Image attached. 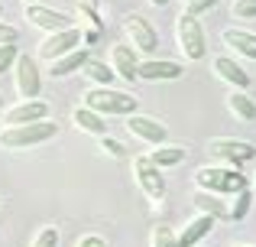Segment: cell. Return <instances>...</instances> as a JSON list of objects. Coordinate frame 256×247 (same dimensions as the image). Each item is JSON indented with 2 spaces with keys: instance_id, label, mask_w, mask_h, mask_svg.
<instances>
[{
  "instance_id": "cell-3",
  "label": "cell",
  "mask_w": 256,
  "mask_h": 247,
  "mask_svg": "<svg viewBox=\"0 0 256 247\" xmlns=\"http://www.w3.org/2000/svg\"><path fill=\"white\" fill-rule=\"evenodd\" d=\"M175 46L185 56V62H204L208 59V36H204V26L198 23V17L178 13V20H175Z\"/></svg>"
},
{
  "instance_id": "cell-31",
  "label": "cell",
  "mask_w": 256,
  "mask_h": 247,
  "mask_svg": "<svg viewBox=\"0 0 256 247\" xmlns=\"http://www.w3.org/2000/svg\"><path fill=\"white\" fill-rule=\"evenodd\" d=\"M220 0H185V10L182 13H188V17H201V13H208V10H214Z\"/></svg>"
},
{
  "instance_id": "cell-23",
  "label": "cell",
  "mask_w": 256,
  "mask_h": 247,
  "mask_svg": "<svg viewBox=\"0 0 256 247\" xmlns=\"http://www.w3.org/2000/svg\"><path fill=\"white\" fill-rule=\"evenodd\" d=\"M75 20H78V30H84L88 39L100 36V17L94 10V4H75Z\"/></svg>"
},
{
  "instance_id": "cell-28",
  "label": "cell",
  "mask_w": 256,
  "mask_h": 247,
  "mask_svg": "<svg viewBox=\"0 0 256 247\" xmlns=\"http://www.w3.org/2000/svg\"><path fill=\"white\" fill-rule=\"evenodd\" d=\"M58 241H62V237H58V228H39L36 231V237H32L30 241V247H58Z\"/></svg>"
},
{
  "instance_id": "cell-17",
  "label": "cell",
  "mask_w": 256,
  "mask_h": 247,
  "mask_svg": "<svg viewBox=\"0 0 256 247\" xmlns=\"http://www.w3.org/2000/svg\"><path fill=\"white\" fill-rule=\"evenodd\" d=\"M136 65H140V59H136V52H133L126 43H117L110 49V69H114V75H117V78L133 82V78H136Z\"/></svg>"
},
{
  "instance_id": "cell-29",
  "label": "cell",
  "mask_w": 256,
  "mask_h": 247,
  "mask_svg": "<svg viewBox=\"0 0 256 247\" xmlns=\"http://www.w3.org/2000/svg\"><path fill=\"white\" fill-rule=\"evenodd\" d=\"M230 17L234 20H256V0H234Z\"/></svg>"
},
{
  "instance_id": "cell-39",
  "label": "cell",
  "mask_w": 256,
  "mask_h": 247,
  "mask_svg": "<svg viewBox=\"0 0 256 247\" xmlns=\"http://www.w3.org/2000/svg\"><path fill=\"white\" fill-rule=\"evenodd\" d=\"M23 4H36V0H23Z\"/></svg>"
},
{
  "instance_id": "cell-20",
  "label": "cell",
  "mask_w": 256,
  "mask_h": 247,
  "mask_svg": "<svg viewBox=\"0 0 256 247\" xmlns=\"http://www.w3.org/2000/svg\"><path fill=\"white\" fill-rule=\"evenodd\" d=\"M72 124H75L82 133H91L94 140H98V137H104V133H107V117H100L98 111L84 108V104H82V108H75V111H72Z\"/></svg>"
},
{
  "instance_id": "cell-5",
  "label": "cell",
  "mask_w": 256,
  "mask_h": 247,
  "mask_svg": "<svg viewBox=\"0 0 256 247\" xmlns=\"http://www.w3.org/2000/svg\"><path fill=\"white\" fill-rule=\"evenodd\" d=\"M133 182L140 185V192H143L156 208L166 202V176H162L159 166L150 163V156H133Z\"/></svg>"
},
{
  "instance_id": "cell-25",
  "label": "cell",
  "mask_w": 256,
  "mask_h": 247,
  "mask_svg": "<svg viewBox=\"0 0 256 247\" xmlns=\"http://www.w3.org/2000/svg\"><path fill=\"white\" fill-rule=\"evenodd\" d=\"M250 205H253L250 189L234 192V202L227 205V215H230V221H244V218H246V211H250Z\"/></svg>"
},
{
  "instance_id": "cell-12",
  "label": "cell",
  "mask_w": 256,
  "mask_h": 247,
  "mask_svg": "<svg viewBox=\"0 0 256 247\" xmlns=\"http://www.w3.org/2000/svg\"><path fill=\"white\" fill-rule=\"evenodd\" d=\"M182 72H185V65L182 62H172V59H143V62L136 65V78L140 82H175V78H182Z\"/></svg>"
},
{
  "instance_id": "cell-16",
  "label": "cell",
  "mask_w": 256,
  "mask_h": 247,
  "mask_svg": "<svg viewBox=\"0 0 256 247\" xmlns=\"http://www.w3.org/2000/svg\"><path fill=\"white\" fill-rule=\"evenodd\" d=\"M220 43L240 59H256V33H246V30H220Z\"/></svg>"
},
{
  "instance_id": "cell-27",
  "label": "cell",
  "mask_w": 256,
  "mask_h": 247,
  "mask_svg": "<svg viewBox=\"0 0 256 247\" xmlns=\"http://www.w3.org/2000/svg\"><path fill=\"white\" fill-rule=\"evenodd\" d=\"M98 146H100V153H104V156H110V159H124L126 156V146L120 143V140H114V137H98Z\"/></svg>"
},
{
  "instance_id": "cell-8",
  "label": "cell",
  "mask_w": 256,
  "mask_h": 247,
  "mask_svg": "<svg viewBox=\"0 0 256 247\" xmlns=\"http://www.w3.org/2000/svg\"><path fill=\"white\" fill-rule=\"evenodd\" d=\"M208 153H211V159H224L227 166H234V169H240L244 163H250L256 159V146L246 143V140H227V137H218L208 143Z\"/></svg>"
},
{
  "instance_id": "cell-14",
  "label": "cell",
  "mask_w": 256,
  "mask_h": 247,
  "mask_svg": "<svg viewBox=\"0 0 256 247\" xmlns=\"http://www.w3.org/2000/svg\"><path fill=\"white\" fill-rule=\"evenodd\" d=\"M211 69H214V75H218L220 82H227L230 88H237V91L250 88V75H246V69L234 56H214L211 59Z\"/></svg>"
},
{
  "instance_id": "cell-21",
  "label": "cell",
  "mask_w": 256,
  "mask_h": 247,
  "mask_svg": "<svg viewBox=\"0 0 256 247\" xmlns=\"http://www.w3.org/2000/svg\"><path fill=\"white\" fill-rule=\"evenodd\" d=\"M227 111H230L237 121H246V124L256 121V101L246 95V91H237V88H234L230 95H227Z\"/></svg>"
},
{
  "instance_id": "cell-40",
  "label": "cell",
  "mask_w": 256,
  "mask_h": 247,
  "mask_svg": "<svg viewBox=\"0 0 256 247\" xmlns=\"http://www.w3.org/2000/svg\"><path fill=\"white\" fill-rule=\"evenodd\" d=\"M194 247H201V244H194Z\"/></svg>"
},
{
  "instance_id": "cell-35",
  "label": "cell",
  "mask_w": 256,
  "mask_h": 247,
  "mask_svg": "<svg viewBox=\"0 0 256 247\" xmlns=\"http://www.w3.org/2000/svg\"><path fill=\"white\" fill-rule=\"evenodd\" d=\"M4 108H6V104H4V95H0V111H4Z\"/></svg>"
},
{
  "instance_id": "cell-2",
  "label": "cell",
  "mask_w": 256,
  "mask_h": 247,
  "mask_svg": "<svg viewBox=\"0 0 256 247\" xmlns=\"http://www.w3.org/2000/svg\"><path fill=\"white\" fill-rule=\"evenodd\" d=\"M82 104L91 108V111H98L100 117H126V114L136 111V98L126 95V91L110 88V85H94V88H88Z\"/></svg>"
},
{
  "instance_id": "cell-37",
  "label": "cell",
  "mask_w": 256,
  "mask_h": 247,
  "mask_svg": "<svg viewBox=\"0 0 256 247\" xmlns=\"http://www.w3.org/2000/svg\"><path fill=\"white\" fill-rule=\"evenodd\" d=\"M230 247H250V244H230Z\"/></svg>"
},
{
  "instance_id": "cell-15",
  "label": "cell",
  "mask_w": 256,
  "mask_h": 247,
  "mask_svg": "<svg viewBox=\"0 0 256 247\" xmlns=\"http://www.w3.org/2000/svg\"><path fill=\"white\" fill-rule=\"evenodd\" d=\"M88 59H91V52H88L84 46H78V49L65 52V56H58V59H52L49 75H52V78H68V75H75V72H82V69H84Z\"/></svg>"
},
{
  "instance_id": "cell-34",
  "label": "cell",
  "mask_w": 256,
  "mask_h": 247,
  "mask_svg": "<svg viewBox=\"0 0 256 247\" xmlns=\"http://www.w3.org/2000/svg\"><path fill=\"white\" fill-rule=\"evenodd\" d=\"M150 4H152V7H166V4H169V0H150Z\"/></svg>"
},
{
  "instance_id": "cell-30",
  "label": "cell",
  "mask_w": 256,
  "mask_h": 247,
  "mask_svg": "<svg viewBox=\"0 0 256 247\" xmlns=\"http://www.w3.org/2000/svg\"><path fill=\"white\" fill-rule=\"evenodd\" d=\"M16 56H20L16 43H0V75H4L6 69H13V62H16Z\"/></svg>"
},
{
  "instance_id": "cell-33",
  "label": "cell",
  "mask_w": 256,
  "mask_h": 247,
  "mask_svg": "<svg viewBox=\"0 0 256 247\" xmlns=\"http://www.w3.org/2000/svg\"><path fill=\"white\" fill-rule=\"evenodd\" d=\"M75 247H107V241L100 234H84V237H78Z\"/></svg>"
},
{
  "instance_id": "cell-6",
  "label": "cell",
  "mask_w": 256,
  "mask_h": 247,
  "mask_svg": "<svg viewBox=\"0 0 256 247\" xmlns=\"http://www.w3.org/2000/svg\"><path fill=\"white\" fill-rule=\"evenodd\" d=\"M124 33H126V39H130L126 46H130L133 52H140V56H152V52L159 49L156 26L146 17H140V13H126L124 17Z\"/></svg>"
},
{
  "instance_id": "cell-11",
  "label": "cell",
  "mask_w": 256,
  "mask_h": 247,
  "mask_svg": "<svg viewBox=\"0 0 256 247\" xmlns=\"http://www.w3.org/2000/svg\"><path fill=\"white\" fill-rule=\"evenodd\" d=\"M126 133H133L136 140H143V143H150V146H159V143L169 140V127L152 121V117H146V114H136V111L126 114Z\"/></svg>"
},
{
  "instance_id": "cell-26",
  "label": "cell",
  "mask_w": 256,
  "mask_h": 247,
  "mask_svg": "<svg viewBox=\"0 0 256 247\" xmlns=\"http://www.w3.org/2000/svg\"><path fill=\"white\" fill-rule=\"evenodd\" d=\"M150 247H178V237L169 224H152L150 231Z\"/></svg>"
},
{
  "instance_id": "cell-22",
  "label": "cell",
  "mask_w": 256,
  "mask_h": 247,
  "mask_svg": "<svg viewBox=\"0 0 256 247\" xmlns=\"http://www.w3.org/2000/svg\"><path fill=\"white\" fill-rule=\"evenodd\" d=\"M146 156H150V163H152V166H159V169H175V166L185 159V150H182V146L159 143V146H152Z\"/></svg>"
},
{
  "instance_id": "cell-24",
  "label": "cell",
  "mask_w": 256,
  "mask_h": 247,
  "mask_svg": "<svg viewBox=\"0 0 256 247\" xmlns=\"http://www.w3.org/2000/svg\"><path fill=\"white\" fill-rule=\"evenodd\" d=\"M82 72L88 75V82H94V85H110L114 78H117L110 65H107V62H98V59H88V65H84Z\"/></svg>"
},
{
  "instance_id": "cell-1",
  "label": "cell",
  "mask_w": 256,
  "mask_h": 247,
  "mask_svg": "<svg viewBox=\"0 0 256 247\" xmlns=\"http://www.w3.org/2000/svg\"><path fill=\"white\" fill-rule=\"evenodd\" d=\"M56 133H58V124L49 121V117L32 124H13L0 130V150H30V146L49 143Z\"/></svg>"
},
{
  "instance_id": "cell-9",
  "label": "cell",
  "mask_w": 256,
  "mask_h": 247,
  "mask_svg": "<svg viewBox=\"0 0 256 247\" xmlns=\"http://www.w3.org/2000/svg\"><path fill=\"white\" fill-rule=\"evenodd\" d=\"M23 20L36 30H46V33H56V30H65V26H75V20L62 10H52V7H42V4H23Z\"/></svg>"
},
{
  "instance_id": "cell-19",
  "label": "cell",
  "mask_w": 256,
  "mask_h": 247,
  "mask_svg": "<svg viewBox=\"0 0 256 247\" xmlns=\"http://www.w3.org/2000/svg\"><path fill=\"white\" fill-rule=\"evenodd\" d=\"M192 205L198 211H204V215H211L214 221H230V215H227V202H224V195H218V192L198 189L194 198H192Z\"/></svg>"
},
{
  "instance_id": "cell-13",
  "label": "cell",
  "mask_w": 256,
  "mask_h": 247,
  "mask_svg": "<svg viewBox=\"0 0 256 247\" xmlns=\"http://www.w3.org/2000/svg\"><path fill=\"white\" fill-rule=\"evenodd\" d=\"M49 117V104L42 98H20V104L4 111V127H13V124H32V121H42Z\"/></svg>"
},
{
  "instance_id": "cell-36",
  "label": "cell",
  "mask_w": 256,
  "mask_h": 247,
  "mask_svg": "<svg viewBox=\"0 0 256 247\" xmlns=\"http://www.w3.org/2000/svg\"><path fill=\"white\" fill-rule=\"evenodd\" d=\"M75 4H94V0H75Z\"/></svg>"
},
{
  "instance_id": "cell-4",
  "label": "cell",
  "mask_w": 256,
  "mask_h": 247,
  "mask_svg": "<svg viewBox=\"0 0 256 247\" xmlns=\"http://www.w3.org/2000/svg\"><path fill=\"white\" fill-rule=\"evenodd\" d=\"M194 185L218 195H234V192L246 189V176L240 169H227V166H201L194 169Z\"/></svg>"
},
{
  "instance_id": "cell-32",
  "label": "cell",
  "mask_w": 256,
  "mask_h": 247,
  "mask_svg": "<svg viewBox=\"0 0 256 247\" xmlns=\"http://www.w3.org/2000/svg\"><path fill=\"white\" fill-rule=\"evenodd\" d=\"M16 39H20V30L0 20V43H16Z\"/></svg>"
},
{
  "instance_id": "cell-10",
  "label": "cell",
  "mask_w": 256,
  "mask_h": 247,
  "mask_svg": "<svg viewBox=\"0 0 256 247\" xmlns=\"http://www.w3.org/2000/svg\"><path fill=\"white\" fill-rule=\"evenodd\" d=\"M13 72H16V95L20 98H39V91H42V75H39L36 56H23V52H20L16 62H13Z\"/></svg>"
},
{
  "instance_id": "cell-7",
  "label": "cell",
  "mask_w": 256,
  "mask_h": 247,
  "mask_svg": "<svg viewBox=\"0 0 256 247\" xmlns=\"http://www.w3.org/2000/svg\"><path fill=\"white\" fill-rule=\"evenodd\" d=\"M82 46V30L78 26H65V30H56V33H46L42 39H39L36 46V59H58L65 56V52L78 49Z\"/></svg>"
},
{
  "instance_id": "cell-18",
  "label": "cell",
  "mask_w": 256,
  "mask_h": 247,
  "mask_svg": "<svg viewBox=\"0 0 256 247\" xmlns=\"http://www.w3.org/2000/svg\"><path fill=\"white\" fill-rule=\"evenodd\" d=\"M214 224H218V221H214L211 215H204V211H201V215H194L192 221H188L185 228L175 234V237H178V247H194V244H201L208 234H211Z\"/></svg>"
},
{
  "instance_id": "cell-38",
  "label": "cell",
  "mask_w": 256,
  "mask_h": 247,
  "mask_svg": "<svg viewBox=\"0 0 256 247\" xmlns=\"http://www.w3.org/2000/svg\"><path fill=\"white\" fill-rule=\"evenodd\" d=\"M0 17H4V4H0Z\"/></svg>"
}]
</instances>
